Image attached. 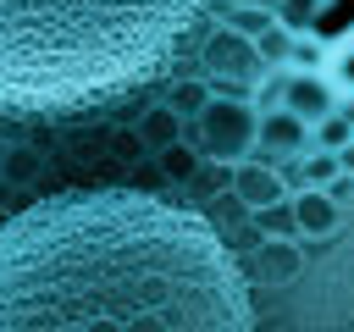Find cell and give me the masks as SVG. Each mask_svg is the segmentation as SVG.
Here are the masks:
<instances>
[{
  "instance_id": "1",
  "label": "cell",
  "mask_w": 354,
  "mask_h": 332,
  "mask_svg": "<svg viewBox=\"0 0 354 332\" xmlns=\"http://www.w3.org/2000/svg\"><path fill=\"white\" fill-rule=\"evenodd\" d=\"M0 332H260V310L210 216L105 183L0 221Z\"/></svg>"
},
{
  "instance_id": "2",
  "label": "cell",
  "mask_w": 354,
  "mask_h": 332,
  "mask_svg": "<svg viewBox=\"0 0 354 332\" xmlns=\"http://www.w3.org/2000/svg\"><path fill=\"white\" fill-rule=\"evenodd\" d=\"M216 0H0V116H88L155 77Z\"/></svg>"
},
{
  "instance_id": "3",
  "label": "cell",
  "mask_w": 354,
  "mask_h": 332,
  "mask_svg": "<svg viewBox=\"0 0 354 332\" xmlns=\"http://www.w3.org/2000/svg\"><path fill=\"white\" fill-rule=\"evenodd\" d=\"M288 315L299 326L354 332V199L343 205V227L321 243H304V277L288 288Z\"/></svg>"
},
{
  "instance_id": "4",
  "label": "cell",
  "mask_w": 354,
  "mask_h": 332,
  "mask_svg": "<svg viewBox=\"0 0 354 332\" xmlns=\"http://www.w3.org/2000/svg\"><path fill=\"white\" fill-rule=\"evenodd\" d=\"M254 127H260V111L249 100H210L205 116L194 122L199 133V160H221V166H238L254 155Z\"/></svg>"
},
{
  "instance_id": "5",
  "label": "cell",
  "mask_w": 354,
  "mask_h": 332,
  "mask_svg": "<svg viewBox=\"0 0 354 332\" xmlns=\"http://www.w3.org/2000/svg\"><path fill=\"white\" fill-rule=\"evenodd\" d=\"M199 66H205V83L216 89H254L260 83V55H254V39H238L227 28H216L205 44H199Z\"/></svg>"
},
{
  "instance_id": "6",
  "label": "cell",
  "mask_w": 354,
  "mask_h": 332,
  "mask_svg": "<svg viewBox=\"0 0 354 332\" xmlns=\"http://www.w3.org/2000/svg\"><path fill=\"white\" fill-rule=\"evenodd\" d=\"M304 155H310V127L288 111H266L260 127H254V160L282 172L288 160H304Z\"/></svg>"
},
{
  "instance_id": "7",
  "label": "cell",
  "mask_w": 354,
  "mask_h": 332,
  "mask_svg": "<svg viewBox=\"0 0 354 332\" xmlns=\"http://www.w3.org/2000/svg\"><path fill=\"white\" fill-rule=\"evenodd\" d=\"M282 111L299 116L304 127L337 116V89L326 83V72H288V89H282Z\"/></svg>"
},
{
  "instance_id": "8",
  "label": "cell",
  "mask_w": 354,
  "mask_h": 332,
  "mask_svg": "<svg viewBox=\"0 0 354 332\" xmlns=\"http://www.w3.org/2000/svg\"><path fill=\"white\" fill-rule=\"evenodd\" d=\"M227 194L254 216V210H266V205H282V199H288V183H282V172H277V166H266V160H254V155H249V160H238V166H232V188H227Z\"/></svg>"
},
{
  "instance_id": "9",
  "label": "cell",
  "mask_w": 354,
  "mask_h": 332,
  "mask_svg": "<svg viewBox=\"0 0 354 332\" xmlns=\"http://www.w3.org/2000/svg\"><path fill=\"white\" fill-rule=\"evenodd\" d=\"M288 210H293V238L299 243H321V238H332L343 227V205H332L321 188H293Z\"/></svg>"
},
{
  "instance_id": "10",
  "label": "cell",
  "mask_w": 354,
  "mask_h": 332,
  "mask_svg": "<svg viewBox=\"0 0 354 332\" xmlns=\"http://www.w3.org/2000/svg\"><path fill=\"white\" fill-rule=\"evenodd\" d=\"M254 277L266 288H293L304 277V243L299 238H260L254 243Z\"/></svg>"
},
{
  "instance_id": "11",
  "label": "cell",
  "mask_w": 354,
  "mask_h": 332,
  "mask_svg": "<svg viewBox=\"0 0 354 332\" xmlns=\"http://www.w3.org/2000/svg\"><path fill=\"white\" fill-rule=\"evenodd\" d=\"M216 11H221V28L238 39H260L271 28V6H260V0H216Z\"/></svg>"
},
{
  "instance_id": "12",
  "label": "cell",
  "mask_w": 354,
  "mask_h": 332,
  "mask_svg": "<svg viewBox=\"0 0 354 332\" xmlns=\"http://www.w3.org/2000/svg\"><path fill=\"white\" fill-rule=\"evenodd\" d=\"M210 100H216V89H210L205 77H177V83H171V94H166L160 105H171V116L188 127V122H199V116H205V105H210Z\"/></svg>"
},
{
  "instance_id": "13",
  "label": "cell",
  "mask_w": 354,
  "mask_h": 332,
  "mask_svg": "<svg viewBox=\"0 0 354 332\" xmlns=\"http://www.w3.org/2000/svg\"><path fill=\"white\" fill-rule=\"evenodd\" d=\"M138 144H149L155 155H160L166 144H183V122L171 116V105H149V111L138 116Z\"/></svg>"
},
{
  "instance_id": "14",
  "label": "cell",
  "mask_w": 354,
  "mask_h": 332,
  "mask_svg": "<svg viewBox=\"0 0 354 332\" xmlns=\"http://www.w3.org/2000/svg\"><path fill=\"white\" fill-rule=\"evenodd\" d=\"M326 6H332V0H271V22H277V28H288V33L299 39V33H310V28H315V17H321Z\"/></svg>"
},
{
  "instance_id": "15",
  "label": "cell",
  "mask_w": 354,
  "mask_h": 332,
  "mask_svg": "<svg viewBox=\"0 0 354 332\" xmlns=\"http://www.w3.org/2000/svg\"><path fill=\"white\" fill-rule=\"evenodd\" d=\"M39 177V149L28 144H6V160H0V188H28Z\"/></svg>"
},
{
  "instance_id": "16",
  "label": "cell",
  "mask_w": 354,
  "mask_h": 332,
  "mask_svg": "<svg viewBox=\"0 0 354 332\" xmlns=\"http://www.w3.org/2000/svg\"><path fill=\"white\" fill-rule=\"evenodd\" d=\"M254 55H260V66H266V72H288V55H293V33L271 22V28L254 39Z\"/></svg>"
},
{
  "instance_id": "17",
  "label": "cell",
  "mask_w": 354,
  "mask_h": 332,
  "mask_svg": "<svg viewBox=\"0 0 354 332\" xmlns=\"http://www.w3.org/2000/svg\"><path fill=\"white\" fill-rule=\"evenodd\" d=\"M326 61H332V44L315 39V33H299L293 55H288V72H326Z\"/></svg>"
},
{
  "instance_id": "18",
  "label": "cell",
  "mask_w": 354,
  "mask_h": 332,
  "mask_svg": "<svg viewBox=\"0 0 354 332\" xmlns=\"http://www.w3.org/2000/svg\"><path fill=\"white\" fill-rule=\"evenodd\" d=\"M343 144H354V122L337 111V116H326V122H315L310 127V149H321V155H337Z\"/></svg>"
},
{
  "instance_id": "19",
  "label": "cell",
  "mask_w": 354,
  "mask_h": 332,
  "mask_svg": "<svg viewBox=\"0 0 354 332\" xmlns=\"http://www.w3.org/2000/svg\"><path fill=\"white\" fill-rule=\"evenodd\" d=\"M160 172H166L171 183H194V172H199V149H194V144H166V149H160Z\"/></svg>"
},
{
  "instance_id": "20",
  "label": "cell",
  "mask_w": 354,
  "mask_h": 332,
  "mask_svg": "<svg viewBox=\"0 0 354 332\" xmlns=\"http://www.w3.org/2000/svg\"><path fill=\"white\" fill-rule=\"evenodd\" d=\"M326 83L337 89V100H354V39L332 50V61H326Z\"/></svg>"
},
{
  "instance_id": "21",
  "label": "cell",
  "mask_w": 354,
  "mask_h": 332,
  "mask_svg": "<svg viewBox=\"0 0 354 332\" xmlns=\"http://www.w3.org/2000/svg\"><path fill=\"white\" fill-rule=\"evenodd\" d=\"M254 232H260V238H293V210H288V199L254 210Z\"/></svg>"
},
{
  "instance_id": "22",
  "label": "cell",
  "mask_w": 354,
  "mask_h": 332,
  "mask_svg": "<svg viewBox=\"0 0 354 332\" xmlns=\"http://www.w3.org/2000/svg\"><path fill=\"white\" fill-rule=\"evenodd\" d=\"M194 188H199V194H227V188H232V166H221V160H199Z\"/></svg>"
},
{
  "instance_id": "23",
  "label": "cell",
  "mask_w": 354,
  "mask_h": 332,
  "mask_svg": "<svg viewBox=\"0 0 354 332\" xmlns=\"http://www.w3.org/2000/svg\"><path fill=\"white\" fill-rule=\"evenodd\" d=\"M332 177H337V155L310 149V155H304V188H326Z\"/></svg>"
},
{
  "instance_id": "24",
  "label": "cell",
  "mask_w": 354,
  "mask_h": 332,
  "mask_svg": "<svg viewBox=\"0 0 354 332\" xmlns=\"http://www.w3.org/2000/svg\"><path fill=\"white\" fill-rule=\"evenodd\" d=\"M337 172H343V177H354V144H343V149H337Z\"/></svg>"
},
{
  "instance_id": "25",
  "label": "cell",
  "mask_w": 354,
  "mask_h": 332,
  "mask_svg": "<svg viewBox=\"0 0 354 332\" xmlns=\"http://www.w3.org/2000/svg\"><path fill=\"white\" fill-rule=\"evenodd\" d=\"M0 160H6V144H0Z\"/></svg>"
},
{
  "instance_id": "26",
  "label": "cell",
  "mask_w": 354,
  "mask_h": 332,
  "mask_svg": "<svg viewBox=\"0 0 354 332\" xmlns=\"http://www.w3.org/2000/svg\"><path fill=\"white\" fill-rule=\"evenodd\" d=\"M266 6H271V0H266Z\"/></svg>"
}]
</instances>
